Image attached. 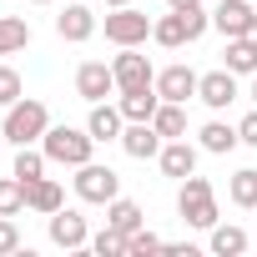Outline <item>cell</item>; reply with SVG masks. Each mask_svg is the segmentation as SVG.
Here are the masks:
<instances>
[{
  "label": "cell",
  "instance_id": "1",
  "mask_svg": "<svg viewBox=\"0 0 257 257\" xmlns=\"http://www.w3.org/2000/svg\"><path fill=\"white\" fill-rule=\"evenodd\" d=\"M46 126H51V111H46V101H36V96H21L16 106H6L0 137H6L11 147H36V142L46 137Z\"/></svg>",
  "mask_w": 257,
  "mask_h": 257
},
{
  "label": "cell",
  "instance_id": "2",
  "mask_svg": "<svg viewBox=\"0 0 257 257\" xmlns=\"http://www.w3.org/2000/svg\"><path fill=\"white\" fill-rule=\"evenodd\" d=\"M207 26H212V16H207L202 6H187V11H167V16L152 26V41H157V46H167V51H182V46L202 41V36H207Z\"/></svg>",
  "mask_w": 257,
  "mask_h": 257
},
{
  "label": "cell",
  "instance_id": "3",
  "mask_svg": "<svg viewBox=\"0 0 257 257\" xmlns=\"http://www.w3.org/2000/svg\"><path fill=\"white\" fill-rule=\"evenodd\" d=\"M41 152H46L56 167H86V162H91V152H96V137H91V132H81V126H46Z\"/></svg>",
  "mask_w": 257,
  "mask_h": 257
},
{
  "label": "cell",
  "instance_id": "4",
  "mask_svg": "<svg viewBox=\"0 0 257 257\" xmlns=\"http://www.w3.org/2000/svg\"><path fill=\"white\" fill-rule=\"evenodd\" d=\"M177 212H182V222L187 227H202V232H212L217 227V192H212V182L207 177H182V192H177Z\"/></svg>",
  "mask_w": 257,
  "mask_h": 257
},
{
  "label": "cell",
  "instance_id": "5",
  "mask_svg": "<svg viewBox=\"0 0 257 257\" xmlns=\"http://www.w3.org/2000/svg\"><path fill=\"white\" fill-rule=\"evenodd\" d=\"M76 197L106 207V202L121 197V177H116L111 167H101V162H86V167H76Z\"/></svg>",
  "mask_w": 257,
  "mask_h": 257
},
{
  "label": "cell",
  "instance_id": "6",
  "mask_svg": "<svg viewBox=\"0 0 257 257\" xmlns=\"http://www.w3.org/2000/svg\"><path fill=\"white\" fill-rule=\"evenodd\" d=\"M152 26H157V21H147L137 6H121V11L106 16V41H111V46H142V41L152 36Z\"/></svg>",
  "mask_w": 257,
  "mask_h": 257
},
{
  "label": "cell",
  "instance_id": "7",
  "mask_svg": "<svg viewBox=\"0 0 257 257\" xmlns=\"http://www.w3.org/2000/svg\"><path fill=\"white\" fill-rule=\"evenodd\" d=\"M111 71H116V91H142V86H157V71H152V61H147L137 46H121V56L111 61Z\"/></svg>",
  "mask_w": 257,
  "mask_h": 257
},
{
  "label": "cell",
  "instance_id": "8",
  "mask_svg": "<svg viewBox=\"0 0 257 257\" xmlns=\"http://www.w3.org/2000/svg\"><path fill=\"white\" fill-rule=\"evenodd\" d=\"M46 227H51V242H56V247H66V252H76V247H91V227H86V217H81L76 207H61V212H51V217H46Z\"/></svg>",
  "mask_w": 257,
  "mask_h": 257
},
{
  "label": "cell",
  "instance_id": "9",
  "mask_svg": "<svg viewBox=\"0 0 257 257\" xmlns=\"http://www.w3.org/2000/svg\"><path fill=\"white\" fill-rule=\"evenodd\" d=\"M111 91H116V71H111L106 61H81V71H76V96L96 106V101H106Z\"/></svg>",
  "mask_w": 257,
  "mask_h": 257
},
{
  "label": "cell",
  "instance_id": "10",
  "mask_svg": "<svg viewBox=\"0 0 257 257\" xmlns=\"http://www.w3.org/2000/svg\"><path fill=\"white\" fill-rule=\"evenodd\" d=\"M197 101L202 106H212V111H227L232 101H237V76L222 66V71H207L202 81H197Z\"/></svg>",
  "mask_w": 257,
  "mask_h": 257
},
{
  "label": "cell",
  "instance_id": "11",
  "mask_svg": "<svg viewBox=\"0 0 257 257\" xmlns=\"http://www.w3.org/2000/svg\"><path fill=\"white\" fill-rule=\"evenodd\" d=\"M157 167H162V177L182 182V177H192V172H197V147H192L187 137H177V142H162V152H157Z\"/></svg>",
  "mask_w": 257,
  "mask_h": 257
},
{
  "label": "cell",
  "instance_id": "12",
  "mask_svg": "<svg viewBox=\"0 0 257 257\" xmlns=\"http://www.w3.org/2000/svg\"><path fill=\"white\" fill-rule=\"evenodd\" d=\"M121 152L126 157H137V162H152L162 152V132L152 121H126V132H121Z\"/></svg>",
  "mask_w": 257,
  "mask_h": 257
},
{
  "label": "cell",
  "instance_id": "13",
  "mask_svg": "<svg viewBox=\"0 0 257 257\" xmlns=\"http://www.w3.org/2000/svg\"><path fill=\"white\" fill-rule=\"evenodd\" d=\"M197 81H202V76H197L192 66H167V71L157 76V96H162V101H182V106H187V101L197 96Z\"/></svg>",
  "mask_w": 257,
  "mask_h": 257
},
{
  "label": "cell",
  "instance_id": "14",
  "mask_svg": "<svg viewBox=\"0 0 257 257\" xmlns=\"http://www.w3.org/2000/svg\"><path fill=\"white\" fill-rule=\"evenodd\" d=\"M56 36H61V41H71V46H81V41H91V36H96V16L76 0V6H66V11L56 16Z\"/></svg>",
  "mask_w": 257,
  "mask_h": 257
},
{
  "label": "cell",
  "instance_id": "15",
  "mask_svg": "<svg viewBox=\"0 0 257 257\" xmlns=\"http://www.w3.org/2000/svg\"><path fill=\"white\" fill-rule=\"evenodd\" d=\"M252 6H247V0H217V11H212V26L232 41V36H247V26H252Z\"/></svg>",
  "mask_w": 257,
  "mask_h": 257
},
{
  "label": "cell",
  "instance_id": "16",
  "mask_svg": "<svg viewBox=\"0 0 257 257\" xmlns=\"http://www.w3.org/2000/svg\"><path fill=\"white\" fill-rule=\"evenodd\" d=\"M26 207H31V212H41V217L61 212V207H66L61 182H56V177H36V182H26Z\"/></svg>",
  "mask_w": 257,
  "mask_h": 257
},
{
  "label": "cell",
  "instance_id": "17",
  "mask_svg": "<svg viewBox=\"0 0 257 257\" xmlns=\"http://www.w3.org/2000/svg\"><path fill=\"white\" fill-rule=\"evenodd\" d=\"M86 132H91L96 142H121V132H126V116H121V106H106V101H96V106H91V116H86Z\"/></svg>",
  "mask_w": 257,
  "mask_h": 257
},
{
  "label": "cell",
  "instance_id": "18",
  "mask_svg": "<svg viewBox=\"0 0 257 257\" xmlns=\"http://www.w3.org/2000/svg\"><path fill=\"white\" fill-rule=\"evenodd\" d=\"M121 116L126 121H152L157 116V106H162V96H157V86H142V91H121Z\"/></svg>",
  "mask_w": 257,
  "mask_h": 257
},
{
  "label": "cell",
  "instance_id": "19",
  "mask_svg": "<svg viewBox=\"0 0 257 257\" xmlns=\"http://www.w3.org/2000/svg\"><path fill=\"white\" fill-rule=\"evenodd\" d=\"M222 56H227V61H222V66H227V71H232V76H257V46H252V41H247V36H232V41H227V51H222Z\"/></svg>",
  "mask_w": 257,
  "mask_h": 257
},
{
  "label": "cell",
  "instance_id": "20",
  "mask_svg": "<svg viewBox=\"0 0 257 257\" xmlns=\"http://www.w3.org/2000/svg\"><path fill=\"white\" fill-rule=\"evenodd\" d=\"M202 152H212V157H227L232 147H242V137H237V126H227V121H207L202 126Z\"/></svg>",
  "mask_w": 257,
  "mask_h": 257
},
{
  "label": "cell",
  "instance_id": "21",
  "mask_svg": "<svg viewBox=\"0 0 257 257\" xmlns=\"http://www.w3.org/2000/svg\"><path fill=\"white\" fill-rule=\"evenodd\" d=\"M142 222H147V217H142V207H137L132 197H116V202H106V227H116V232H126V237H132Z\"/></svg>",
  "mask_w": 257,
  "mask_h": 257
},
{
  "label": "cell",
  "instance_id": "22",
  "mask_svg": "<svg viewBox=\"0 0 257 257\" xmlns=\"http://www.w3.org/2000/svg\"><path fill=\"white\" fill-rule=\"evenodd\" d=\"M152 126L162 132V142L187 137V111H182V101H162V106H157V116H152Z\"/></svg>",
  "mask_w": 257,
  "mask_h": 257
},
{
  "label": "cell",
  "instance_id": "23",
  "mask_svg": "<svg viewBox=\"0 0 257 257\" xmlns=\"http://www.w3.org/2000/svg\"><path fill=\"white\" fill-rule=\"evenodd\" d=\"M31 46V26L21 16H0V56H16Z\"/></svg>",
  "mask_w": 257,
  "mask_h": 257
},
{
  "label": "cell",
  "instance_id": "24",
  "mask_svg": "<svg viewBox=\"0 0 257 257\" xmlns=\"http://www.w3.org/2000/svg\"><path fill=\"white\" fill-rule=\"evenodd\" d=\"M247 242H252V237H247L242 227H232V222H227V227H222V222L212 227V252H217V257H237V252H247Z\"/></svg>",
  "mask_w": 257,
  "mask_h": 257
},
{
  "label": "cell",
  "instance_id": "25",
  "mask_svg": "<svg viewBox=\"0 0 257 257\" xmlns=\"http://www.w3.org/2000/svg\"><path fill=\"white\" fill-rule=\"evenodd\" d=\"M227 197L237 202V207H257V167H242V172H232V182H227Z\"/></svg>",
  "mask_w": 257,
  "mask_h": 257
},
{
  "label": "cell",
  "instance_id": "26",
  "mask_svg": "<svg viewBox=\"0 0 257 257\" xmlns=\"http://www.w3.org/2000/svg\"><path fill=\"white\" fill-rule=\"evenodd\" d=\"M26 212V182L11 172V177H0V217H21Z\"/></svg>",
  "mask_w": 257,
  "mask_h": 257
},
{
  "label": "cell",
  "instance_id": "27",
  "mask_svg": "<svg viewBox=\"0 0 257 257\" xmlns=\"http://www.w3.org/2000/svg\"><path fill=\"white\" fill-rule=\"evenodd\" d=\"M46 162H51L46 152L21 147V152H16V177H21V182H36V177H46Z\"/></svg>",
  "mask_w": 257,
  "mask_h": 257
},
{
  "label": "cell",
  "instance_id": "28",
  "mask_svg": "<svg viewBox=\"0 0 257 257\" xmlns=\"http://www.w3.org/2000/svg\"><path fill=\"white\" fill-rule=\"evenodd\" d=\"M91 252H96V257H126V232H116V227L96 232V237H91Z\"/></svg>",
  "mask_w": 257,
  "mask_h": 257
},
{
  "label": "cell",
  "instance_id": "29",
  "mask_svg": "<svg viewBox=\"0 0 257 257\" xmlns=\"http://www.w3.org/2000/svg\"><path fill=\"white\" fill-rule=\"evenodd\" d=\"M21 96H26V81H21V71L0 61V106H16Z\"/></svg>",
  "mask_w": 257,
  "mask_h": 257
},
{
  "label": "cell",
  "instance_id": "30",
  "mask_svg": "<svg viewBox=\"0 0 257 257\" xmlns=\"http://www.w3.org/2000/svg\"><path fill=\"white\" fill-rule=\"evenodd\" d=\"M147 252H167V242H162L157 232H147V227H137L132 237H126V257H147Z\"/></svg>",
  "mask_w": 257,
  "mask_h": 257
},
{
  "label": "cell",
  "instance_id": "31",
  "mask_svg": "<svg viewBox=\"0 0 257 257\" xmlns=\"http://www.w3.org/2000/svg\"><path fill=\"white\" fill-rule=\"evenodd\" d=\"M11 252H21V227L16 217H0V257H11Z\"/></svg>",
  "mask_w": 257,
  "mask_h": 257
},
{
  "label": "cell",
  "instance_id": "32",
  "mask_svg": "<svg viewBox=\"0 0 257 257\" xmlns=\"http://www.w3.org/2000/svg\"><path fill=\"white\" fill-rule=\"evenodd\" d=\"M237 137H242V147H257V111H247L237 121Z\"/></svg>",
  "mask_w": 257,
  "mask_h": 257
},
{
  "label": "cell",
  "instance_id": "33",
  "mask_svg": "<svg viewBox=\"0 0 257 257\" xmlns=\"http://www.w3.org/2000/svg\"><path fill=\"white\" fill-rule=\"evenodd\" d=\"M167 6L172 11H187V6H202V0H167Z\"/></svg>",
  "mask_w": 257,
  "mask_h": 257
},
{
  "label": "cell",
  "instance_id": "34",
  "mask_svg": "<svg viewBox=\"0 0 257 257\" xmlns=\"http://www.w3.org/2000/svg\"><path fill=\"white\" fill-rule=\"evenodd\" d=\"M247 41H252V46H257V16H252V26H247Z\"/></svg>",
  "mask_w": 257,
  "mask_h": 257
},
{
  "label": "cell",
  "instance_id": "35",
  "mask_svg": "<svg viewBox=\"0 0 257 257\" xmlns=\"http://www.w3.org/2000/svg\"><path fill=\"white\" fill-rule=\"evenodd\" d=\"M106 6H111V11H121V6H132V0H106Z\"/></svg>",
  "mask_w": 257,
  "mask_h": 257
},
{
  "label": "cell",
  "instance_id": "36",
  "mask_svg": "<svg viewBox=\"0 0 257 257\" xmlns=\"http://www.w3.org/2000/svg\"><path fill=\"white\" fill-rule=\"evenodd\" d=\"M252 106H257V76H252Z\"/></svg>",
  "mask_w": 257,
  "mask_h": 257
},
{
  "label": "cell",
  "instance_id": "37",
  "mask_svg": "<svg viewBox=\"0 0 257 257\" xmlns=\"http://www.w3.org/2000/svg\"><path fill=\"white\" fill-rule=\"evenodd\" d=\"M31 6H51V0H31Z\"/></svg>",
  "mask_w": 257,
  "mask_h": 257
},
{
  "label": "cell",
  "instance_id": "38",
  "mask_svg": "<svg viewBox=\"0 0 257 257\" xmlns=\"http://www.w3.org/2000/svg\"><path fill=\"white\" fill-rule=\"evenodd\" d=\"M0 142H6V137H0Z\"/></svg>",
  "mask_w": 257,
  "mask_h": 257
}]
</instances>
